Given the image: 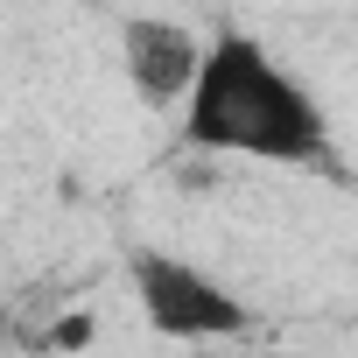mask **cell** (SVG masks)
<instances>
[{
    "instance_id": "cell-1",
    "label": "cell",
    "mask_w": 358,
    "mask_h": 358,
    "mask_svg": "<svg viewBox=\"0 0 358 358\" xmlns=\"http://www.w3.org/2000/svg\"><path fill=\"white\" fill-rule=\"evenodd\" d=\"M183 141L246 162H323L330 120L260 36L225 29L204 43V64L183 92Z\"/></svg>"
},
{
    "instance_id": "cell-2",
    "label": "cell",
    "mask_w": 358,
    "mask_h": 358,
    "mask_svg": "<svg viewBox=\"0 0 358 358\" xmlns=\"http://www.w3.org/2000/svg\"><path fill=\"white\" fill-rule=\"evenodd\" d=\"M127 281H134V302H141L148 330H162V337H176V344L239 337V330L253 323V309H246L218 274L176 260V253H134Z\"/></svg>"
},
{
    "instance_id": "cell-3",
    "label": "cell",
    "mask_w": 358,
    "mask_h": 358,
    "mask_svg": "<svg viewBox=\"0 0 358 358\" xmlns=\"http://www.w3.org/2000/svg\"><path fill=\"white\" fill-rule=\"evenodd\" d=\"M120 64H127V85L141 106H183L197 64H204V36L183 29V22H169V15H134L120 29Z\"/></svg>"
}]
</instances>
